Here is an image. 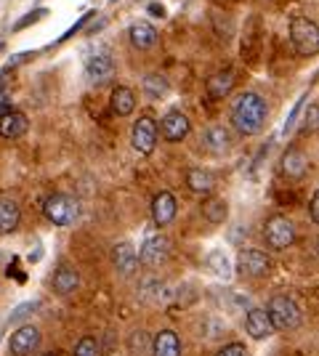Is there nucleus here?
Wrapping results in <instances>:
<instances>
[{
    "label": "nucleus",
    "instance_id": "nucleus-1",
    "mask_svg": "<svg viewBox=\"0 0 319 356\" xmlns=\"http://www.w3.org/2000/svg\"><path fill=\"white\" fill-rule=\"evenodd\" d=\"M266 118H269V104L256 90L240 93L229 112V120L240 136H259L266 128Z\"/></svg>",
    "mask_w": 319,
    "mask_h": 356
},
{
    "label": "nucleus",
    "instance_id": "nucleus-2",
    "mask_svg": "<svg viewBox=\"0 0 319 356\" xmlns=\"http://www.w3.org/2000/svg\"><path fill=\"white\" fill-rule=\"evenodd\" d=\"M266 314L272 319L274 330H279V332H293V330H298L301 322H304L301 306L290 296H274L269 300V306H266Z\"/></svg>",
    "mask_w": 319,
    "mask_h": 356
},
{
    "label": "nucleus",
    "instance_id": "nucleus-3",
    "mask_svg": "<svg viewBox=\"0 0 319 356\" xmlns=\"http://www.w3.org/2000/svg\"><path fill=\"white\" fill-rule=\"evenodd\" d=\"M290 43L295 45V51L301 56H317L319 51V27L314 19L295 16L290 22Z\"/></svg>",
    "mask_w": 319,
    "mask_h": 356
},
{
    "label": "nucleus",
    "instance_id": "nucleus-4",
    "mask_svg": "<svg viewBox=\"0 0 319 356\" xmlns=\"http://www.w3.org/2000/svg\"><path fill=\"white\" fill-rule=\"evenodd\" d=\"M43 216L54 226H72L80 218V202L69 194H51L43 202Z\"/></svg>",
    "mask_w": 319,
    "mask_h": 356
},
{
    "label": "nucleus",
    "instance_id": "nucleus-5",
    "mask_svg": "<svg viewBox=\"0 0 319 356\" xmlns=\"http://www.w3.org/2000/svg\"><path fill=\"white\" fill-rule=\"evenodd\" d=\"M263 242H266V248H272L277 252L288 250L295 242V223L290 221L288 216H272L263 223Z\"/></svg>",
    "mask_w": 319,
    "mask_h": 356
},
{
    "label": "nucleus",
    "instance_id": "nucleus-6",
    "mask_svg": "<svg viewBox=\"0 0 319 356\" xmlns=\"http://www.w3.org/2000/svg\"><path fill=\"white\" fill-rule=\"evenodd\" d=\"M237 271L243 277H247V280H263L272 271V258L263 250H256V248L240 250V255H237Z\"/></svg>",
    "mask_w": 319,
    "mask_h": 356
},
{
    "label": "nucleus",
    "instance_id": "nucleus-7",
    "mask_svg": "<svg viewBox=\"0 0 319 356\" xmlns=\"http://www.w3.org/2000/svg\"><path fill=\"white\" fill-rule=\"evenodd\" d=\"M170 258V239L165 234H154L147 237L141 250H138V264L147 268H160Z\"/></svg>",
    "mask_w": 319,
    "mask_h": 356
},
{
    "label": "nucleus",
    "instance_id": "nucleus-8",
    "mask_svg": "<svg viewBox=\"0 0 319 356\" xmlns=\"http://www.w3.org/2000/svg\"><path fill=\"white\" fill-rule=\"evenodd\" d=\"M131 147L136 149L138 154L149 157L157 147V122L152 118H138L133 122V131H131Z\"/></svg>",
    "mask_w": 319,
    "mask_h": 356
},
{
    "label": "nucleus",
    "instance_id": "nucleus-9",
    "mask_svg": "<svg viewBox=\"0 0 319 356\" xmlns=\"http://www.w3.org/2000/svg\"><path fill=\"white\" fill-rule=\"evenodd\" d=\"M112 74H115V59H112L109 51H96V54L88 56V61H85V80L91 86H104L106 80H112Z\"/></svg>",
    "mask_w": 319,
    "mask_h": 356
},
{
    "label": "nucleus",
    "instance_id": "nucleus-10",
    "mask_svg": "<svg viewBox=\"0 0 319 356\" xmlns=\"http://www.w3.org/2000/svg\"><path fill=\"white\" fill-rule=\"evenodd\" d=\"M40 346V330L35 325H22L8 338V354L11 356H30Z\"/></svg>",
    "mask_w": 319,
    "mask_h": 356
},
{
    "label": "nucleus",
    "instance_id": "nucleus-11",
    "mask_svg": "<svg viewBox=\"0 0 319 356\" xmlns=\"http://www.w3.org/2000/svg\"><path fill=\"white\" fill-rule=\"evenodd\" d=\"M192 131V122L183 112H167L165 118L160 120V128H157V136H163L170 144H179L183 141Z\"/></svg>",
    "mask_w": 319,
    "mask_h": 356
},
{
    "label": "nucleus",
    "instance_id": "nucleus-12",
    "mask_svg": "<svg viewBox=\"0 0 319 356\" xmlns=\"http://www.w3.org/2000/svg\"><path fill=\"white\" fill-rule=\"evenodd\" d=\"M112 264L117 268V274L120 277H133L138 268V252L136 248L131 245V242H117L115 248H112Z\"/></svg>",
    "mask_w": 319,
    "mask_h": 356
},
{
    "label": "nucleus",
    "instance_id": "nucleus-13",
    "mask_svg": "<svg viewBox=\"0 0 319 356\" xmlns=\"http://www.w3.org/2000/svg\"><path fill=\"white\" fill-rule=\"evenodd\" d=\"M245 330H247V335L253 341H266V338H272L274 332H277L266 309H250L247 316H245Z\"/></svg>",
    "mask_w": 319,
    "mask_h": 356
},
{
    "label": "nucleus",
    "instance_id": "nucleus-14",
    "mask_svg": "<svg viewBox=\"0 0 319 356\" xmlns=\"http://www.w3.org/2000/svg\"><path fill=\"white\" fill-rule=\"evenodd\" d=\"M309 173V157L306 152H301L298 147H290L285 154H282V176L288 181H301Z\"/></svg>",
    "mask_w": 319,
    "mask_h": 356
},
{
    "label": "nucleus",
    "instance_id": "nucleus-15",
    "mask_svg": "<svg viewBox=\"0 0 319 356\" xmlns=\"http://www.w3.org/2000/svg\"><path fill=\"white\" fill-rule=\"evenodd\" d=\"M27 128H30V120H27L24 112L8 109V112H3V115H0V136H3V138H8V141L22 138V136L27 134Z\"/></svg>",
    "mask_w": 319,
    "mask_h": 356
},
{
    "label": "nucleus",
    "instance_id": "nucleus-16",
    "mask_svg": "<svg viewBox=\"0 0 319 356\" xmlns=\"http://www.w3.org/2000/svg\"><path fill=\"white\" fill-rule=\"evenodd\" d=\"M176 210H179V205H176V197L170 192H160L154 194L152 200V221L154 226H167V223L176 218Z\"/></svg>",
    "mask_w": 319,
    "mask_h": 356
},
{
    "label": "nucleus",
    "instance_id": "nucleus-17",
    "mask_svg": "<svg viewBox=\"0 0 319 356\" xmlns=\"http://www.w3.org/2000/svg\"><path fill=\"white\" fill-rule=\"evenodd\" d=\"M22 223V208L11 197H0V237L14 234Z\"/></svg>",
    "mask_w": 319,
    "mask_h": 356
},
{
    "label": "nucleus",
    "instance_id": "nucleus-18",
    "mask_svg": "<svg viewBox=\"0 0 319 356\" xmlns=\"http://www.w3.org/2000/svg\"><path fill=\"white\" fill-rule=\"evenodd\" d=\"M149 354L152 356H181V341H179V332H173V330H160V332L152 338Z\"/></svg>",
    "mask_w": 319,
    "mask_h": 356
},
{
    "label": "nucleus",
    "instance_id": "nucleus-19",
    "mask_svg": "<svg viewBox=\"0 0 319 356\" xmlns=\"http://www.w3.org/2000/svg\"><path fill=\"white\" fill-rule=\"evenodd\" d=\"M234 88V72L231 70H224V72H215L213 77H208L205 83V93L211 102H224L229 93Z\"/></svg>",
    "mask_w": 319,
    "mask_h": 356
},
{
    "label": "nucleus",
    "instance_id": "nucleus-20",
    "mask_svg": "<svg viewBox=\"0 0 319 356\" xmlns=\"http://www.w3.org/2000/svg\"><path fill=\"white\" fill-rule=\"evenodd\" d=\"M186 186H189V192L199 194V197H208L215 189V178L205 168H189L186 170Z\"/></svg>",
    "mask_w": 319,
    "mask_h": 356
},
{
    "label": "nucleus",
    "instance_id": "nucleus-21",
    "mask_svg": "<svg viewBox=\"0 0 319 356\" xmlns=\"http://www.w3.org/2000/svg\"><path fill=\"white\" fill-rule=\"evenodd\" d=\"M51 284H54V290H56L59 296H72L77 287H80V274H77L75 266H67V264H64V266L56 268Z\"/></svg>",
    "mask_w": 319,
    "mask_h": 356
},
{
    "label": "nucleus",
    "instance_id": "nucleus-22",
    "mask_svg": "<svg viewBox=\"0 0 319 356\" xmlns=\"http://www.w3.org/2000/svg\"><path fill=\"white\" fill-rule=\"evenodd\" d=\"M202 141H205L208 152H213V154H227L229 149H231V134L224 125H211L205 131V136H202Z\"/></svg>",
    "mask_w": 319,
    "mask_h": 356
},
{
    "label": "nucleus",
    "instance_id": "nucleus-23",
    "mask_svg": "<svg viewBox=\"0 0 319 356\" xmlns=\"http://www.w3.org/2000/svg\"><path fill=\"white\" fill-rule=\"evenodd\" d=\"M128 38H131L133 48H138V51H149V48L157 43V30H154L149 22H136V24H131Z\"/></svg>",
    "mask_w": 319,
    "mask_h": 356
},
{
    "label": "nucleus",
    "instance_id": "nucleus-24",
    "mask_svg": "<svg viewBox=\"0 0 319 356\" xmlns=\"http://www.w3.org/2000/svg\"><path fill=\"white\" fill-rule=\"evenodd\" d=\"M202 218L213 226H221V223L229 218V205L227 200H221V197H211L208 194V200L202 202Z\"/></svg>",
    "mask_w": 319,
    "mask_h": 356
},
{
    "label": "nucleus",
    "instance_id": "nucleus-25",
    "mask_svg": "<svg viewBox=\"0 0 319 356\" xmlns=\"http://www.w3.org/2000/svg\"><path fill=\"white\" fill-rule=\"evenodd\" d=\"M133 109H136V93L131 88H120L112 90V112L117 115V118H128V115H133Z\"/></svg>",
    "mask_w": 319,
    "mask_h": 356
},
{
    "label": "nucleus",
    "instance_id": "nucleus-26",
    "mask_svg": "<svg viewBox=\"0 0 319 356\" xmlns=\"http://www.w3.org/2000/svg\"><path fill=\"white\" fill-rule=\"evenodd\" d=\"M144 90H147L149 99H163V96H167L170 86H167V80L163 74H147L144 77Z\"/></svg>",
    "mask_w": 319,
    "mask_h": 356
},
{
    "label": "nucleus",
    "instance_id": "nucleus-27",
    "mask_svg": "<svg viewBox=\"0 0 319 356\" xmlns=\"http://www.w3.org/2000/svg\"><path fill=\"white\" fill-rule=\"evenodd\" d=\"M208 266L213 268L215 277L231 280V264H229V258L224 255V250H213L211 255H208Z\"/></svg>",
    "mask_w": 319,
    "mask_h": 356
},
{
    "label": "nucleus",
    "instance_id": "nucleus-28",
    "mask_svg": "<svg viewBox=\"0 0 319 356\" xmlns=\"http://www.w3.org/2000/svg\"><path fill=\"white\" fill-rule=\"evenodd\" d=\"M167 296V290H165V284L163 282H157V280H152V282H144V287H141V300L144 303H163Z\"/></svg>",
    "mask_w": 319,
    "mask_h": 356
},
{
    "label": "nucleus",
    "instance_id": "nucleus-29",
    "mask_svg": "<svg viewBox=\"0 0 319 356\" xmlns=\"http://www.w3.org/2000/svg\"><path fill=\"white\" fill-rule=\"evenodd\" d=\"M149 346H152V341H149V335H147L144 330H136V332H131V338H128V351H131L133 356L149 354Z\"/></svg>",
    "mask_w": 319,
    "mask_h": 356
},
{
    "label": "nucleus",
    "instance_id": "nucleus-30",
    "mask_svg": "<svg viewBox=\"0 0 319 356\" xmlns=\"http://www.w3.org/2000/svg\"><path fill=\"white\" fill-rule=\"evenodd\" d=\"M72 356H99V341L91 338V335H85V338H80L75 343V351Z\"/></svg>",
    "mask_w": 319,
    "mask_h": 356
},
{
    "label": "nucleus",
    "instance_id": "nucleus-31",
    "mask_svg": "<svg viewBox=\"0 0 319 356\" xmlns=\"http://www.w3.org/2000/svg\"><path fill=\"white\" fill-rule=\"evenodd\" d=\"M48 11L46 8H35V11H30V14H24L19 22L14 24V32H22V30H27L30 24H35V22H40V19H46Z\"/></svg>",
    "mask_w": 319,
    "mask_h": 356
},
{
    "label": "nucleus",
    "instance_id": "nucleus-32",
    "mask_svg": "<svg viewBox=\"0 0 319 356\" xmlns=\"http://www.w3.org/2000/svg\"><path fill=\"white\" fill-rule=\"evenodd\" d=\"M40 303L38 300H30V303H22V306H16L14 314H11V322H19V319H24V316H30L35 309H38Z\"/></svg>",
    "mask_w": 319,
    "mask_h": 356
},
{
    "label": "nucleus",
    "instance_id": "nucleus-33",
    "mask_svg": "<svg viewBox=\"0 0 319 356\" xmlns=\"http://www.w3.org/2000/svg\"><path fill=\"white\" fill-rule=\"evenodd\" d=\"M93 19V14H85L83 16V19H77L75 24H72V27H69V30L64 32V35H61L59 40H56V43H64V40H69V38H72V35H75L77 30H83V27H85V24H88V22H91Z\"/></svg>",
    "mask_w": 319,
    "mask_h": 356
},
{
    "label": "nucleus",
    "instance_id": "nucleus-34",
    "mask_svg": "<svg viewBox=\"0 0 319 356\" xmlns=\"http://www.w3.org/2000/svg\"><path fill=\"white\" fill-rule=\"evenodd\" d=\"M245 354H247V348H245L243 343H229L215 356H245Z\"/></svg>",
    "mask_w": 319,
    "mask_h": 356
},
{
    "label": "nucleus",
    "instance_id": "nucleus-35",
    "mask_svg": "<svg viewBox=\"0 0 319 356\" xmlns=\"http://www.w3.org/2000/svg\"><path fill=\"white\" fill-rule=\"evenodd\" d=\"M304 102H306V96H301V99H298V104L293 106V112L288 115V122H285V134H290V131H293L295 120H298V115H301V109H304Z\"/></svg>",
    "mask_w": 319,
    "mask_h": 356
},
{
    "label": "nucleus",
    "instance_id": "nucleus-36",
    "mask_svg": "<svg viewBox=\"0 0 319 356\" xmlns=\"http://www.w3.org/2000/svg\"><path fill=\"white\" fill-rule=\"evenodd\" d=\"M309 216H311V223L317 226V223H319V194H311V202H309Z\"/></svg>",
    "mask_w": 319,
    "mask_h": 356
},
{
    "label": "nucleus",
    "instance_id": "nucleus-37",
    "mask_svg": "<svg viewBox=\"0 0 319 356\" xmlns=\"http://www.w3.org/2000/svg\"><path fill=\"white\" fill-rule=\"evenodd\" d=\"M35 56V51H27V54H16V56H11V61H8V67L6 70H11V67H19V64H24L27 59H32Z\"/></svg>",
    "mask_w": 319,
    "mask_h": 356
},
{
    "label": "nucleus",
    "instance_id": "nucleus-38",
    "mask_svg": "<svg viewBox=\"0 0 319 356\" xmlns=\"http://www.w3.org/2000/svg\"><path fill=\"white\" fill-rule=\"evenodd\" d=\"M306 128H317V104H311V109H309V115H306Z\"/></svg>",
    "mask_w": 319,
    "mask_h": 356
},
{
    "label": "nucleus",
    "instance_id": "nucleus-39",
    "mask_svg": "<svg viewBox=\"0 0 319 356\" xmlns=\"http://www.w3.org/2000/svg\"><path fill=\"white\" fill-rule=\"evenodd\" d=\"M147 11H149V14H152V16H160V19L165 16V8H163L160 3H149V8H147Z\"/></svg>",
    "mask_w": 319,
    "mask_h": 356
},
{
    "label": "nucleus",
    "instance_id": "nucleus-40",
    "mask_svg": "<svg viewBox=\"0 0 319 356\" xmlns=\"http://www.w3.org/2000/svg\"><path fill=\"white\" fill-rule=\"evenodd\" d=\"M40 356H59L56 351H48V354H40Z\"/></svg>",
    "mask_w": 319,
    "mask_h": 356
},
{
    "label": "nucleus",
    "instance_id": "nucleus-41",
    "mask_svg": "<svg viewBox=\"0 0 319 356\" xmlns=\"http://www.w3.org/2000/svg\"><path fill=\"white\" fill-rule=\"evenodd\" d=\"M112 3H117V0H112Z\"/></svg>",
    "mask_w": 319,
    "mask_h": 356
}]
</instances>
